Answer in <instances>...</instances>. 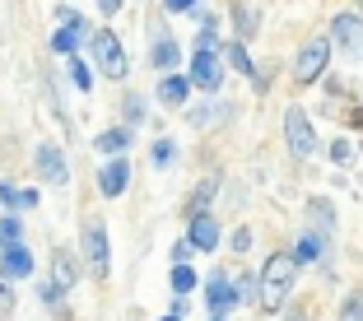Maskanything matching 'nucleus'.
<instances>
[{"label":"nucleus","instance_id":"obj_6","mask_svg":"<svg viewBox=\"0 0 363 321\" xmlns=\"http://www.w3.org/2000/svg\"><path fill=\"white\" fill-rule=\"evenodd\" d=\"M89 38H94V23L75 10L70 19L61 23V28L52 33V43H47V47H52L56 56H79V47H89Z\"/></svg>","mask_w":363,"mask_h":321},{"label":"nucleus","instance_id":"obj_38","mask_svg":"<svg viewBox=\"0 0 363 321\" xmlns=\"http://www.w3.org/2000/svg\"><path fill=\"white\" fill-rule=\"evenodd\" d=\"M289 321H308V312H294V317H289Z\"/></svg>","mask_w":363,"mask_h":321},{"label":"nucleus","instance_id":"obj_16","mask_svg":"<svg viewBox=\"0 0 363 321\" xmlns=\"http://www.w3.org/2000/svg\"><path fill=\"white\" fill-rule=\"evenodd\" d=\"M150 61H154V70H177V61H182V52H177V43H172V33H154V47H150Z\"/></svg>","mask_w":363,"mask_h":321},{"label":"nucleus","instance_id":"obj_34","mask_svg":"<svg viewBox=\"0 0 363 321\" xmlns=\"http://www.w3.org/2000/svg\"><path fill=\"white\" fill-rule=\"evenodd\" d=\"M247 247H252V228H238V233H233V252H238V257H242Z\"/></svg>","mask_w":363,"mask_h":321},{"label":"nucleus","instance_id":"obj_11","mask_svg":"<svg viewBox=\"0 0 363 321\" xmlns=\"http://www.w3.org/2000/svg\"><path fill=\"white\" fill-rule=\"evenodd\" d=\"M331 43L350 56H363V19L359 14H335L331 19Z\"/></svg>","mask_w":363,"mask_h":321},{"label":"nucleus","instance_id":"obj_12","mask_svg":"<svg viewBox=\"0 0 363 321\" xmlns=\"http://www.w3.org/2000/svg\"><path fill=\"white\" fill-rule=\"evenodd\" d=\"M0 270L10 279H28L38 275V261H33V252L23 242H10V247H0Z\"/></svg>","mask_w":363,"mask_h":321},{"label":"nucleus","instance_id":"obj_18","mask_svg":"<svg viewBox=\"0 0 363 321\" xmlns=\"http://www.w3.org/2000/svg\"><path fill=\"white\" fill-rule=\"evenodd\" d=\"M228 112H233V107L228 103H196L191 112H186V126H219V117H228Z\"/></svg>","mask_w":363,"mask_h":321},{"label":"nucleus","instance_id":"obj_29","mask_svg":"<svg viewBox=\"0 0 363 321\" xmlns=\"http://www.w3.org/2000/svg\"><path fill=\"white\" fill-rule=\"evenodd\" d=\"M0 205H5L10 214L28 210V205H23V191H19V186H10V182H0Z\"/></svg>","mask_w":363,"mask_h":321},{"label":"nucleus","instance_id":"obj_27","mask_svg":"<svg viewBox=\"0 0 363 321\" xmlns=\"http://www.w3.org/2000/svg\"><path fill=\"white\" fill-rule=\"evenodd\" d=\"M191 289H196V270L186 266V261H172V293H182V298H186Z\"/></svg>","mask_w":363,"mask_h":321},{"label":"nucleus","instance_id":"obj_3","mask_svg":"<svg viewBox=\"0 0 363 321\" xmlns=\"http://www.w3.org/2000/svg\"><path fill=\"white\" fill-rule=\"evenodd\" d=\"M89 52H94V61L103 65V75L107 79H126L130 75V56H126V47H121V38L112 28H94V38H89Z\"/></svg>","mask_w":363,"mask_h":321},{"label":"nucleus","instance_id":"obj_25","mask_svg":"<svg viewBox=\"0 0 363 321\" xmlns=\"http://www.w3.org/2000/svg\"><path fill=\"white\" fill-rule=\"evenodd\" d=\"M38 303H43V308H52V312H61V308H65V289L56 284L52 275L38 279Z\"/></svg>","mask_w":363,"mask_h":321},{"label":"nucleus","instance_id":"obj_8","mask_svg":"<svg viewBox=\"0 0 363 321\" xmlns=\"http://www.w3.org/2000/svg\"><path fill=\"white\" fill-rule=\"evenodd\" d=\"M33 172H38L47 186H65V182H70L65 150H61V145H38V150H33Z\"/></svg>","mask_w":363,"mask_h":321},{"label":"nucleus","instance_id":"obj_20","mask_svg":"<svg viewBox=\"0 0 363 321\" xmlns=\"http://www.w3.org/2000/svg\"><path fill=\"white\" fill-rule=\"evenodd\" d=\"M224 61L233 65L238 75H257V65H252V56H247V43H242V38H233V43H224Z\"/></svg>","mask_w":363,"mask_h":321},{"label":"nucleus","instance_id":"obj_33","mask_svg":"<svg viewBox=\"0 0 363 321\" xmlns=\"http://www.w3.org/2000/svg\"><path fill=\"white\" fill-rule=\"evenodd\" d=\"M168 5V14H196L201 10V0H163Z\"/></svg>","mask_w":363,"mask_h":321},{"label":"nucleus","instance_id":"obj_26","mask_svg":"<svg viewBox=\"0 0 363 321\" xmlns=\"http://www.w3.org/2000/svg\"><path fill=\"white\" fill-rule=\"evenodd\" d=\"M308 214H312V224H317V233L331 237V228H335V210H331V201H321V196H317V201L308 205Z\"/></svg>","mask_w":363,"mask_h":321},{"label":"nucleus","instance_id":"obj_13","mask_svg":"<svg viewBox=\"0 0 363 321\" xmlns=\"http://www.w3.org/2000/svg\"><path fill=\"white\" fill-rule=\"evenodd\" d=\"M186 237H191L196 252H214V247H219V219H214L210 210H205V214H191V224H186Z\"/></svg>","mask_w":363,"mask_h":321},{"label":"nucleus","instance_id":"obj_17","mask_svg":"<svg viewBox=\"0 0 363 321\" xmlns=\"http://www.w3.org/2000/svg\"><path fill=\"white\" fill-rule=\"evenodd\" d=\"M79 270H84V261H75L70 252H56V257H52V279L61 284L65 293H70V289L79 284Z\"/></svg>","mask_w":363,"mask_h":321},{"label":"nucleus","instance_id":"obj_15","mask_svg":"<svg viewBox=\"0 0 363 321\" xmlns=\"http://www.w3.org/2000/svg\"><path fill=\"white\" fill-rule=\"evenodd\" d=\"M191 75H177V70H168V75L159 79V103L168 107H186V98H191Z\"/></svg>","mask_w":363,"mask_h":321},{"label":"nucleus","instance_id":"obj_36","mask_svg":"<svg viewBox=\"0 0 363 321\" xmlns=\"http://www.w3.org/2000/svg\"><path fill=\"white\" fill-rule=\"evenodd\" d=\"M98 14H103V19H117V14H121V0H98Z\"/></svg>","mask_w":363,"mask_h":321},{"label":"nucleus","instance_id":"obj_28","mask_svg":"<svg viewBox=\"0 0 363 321\" xmlns=\"http://www.w3.org/2000/svg\"><path fill=\"white\" fill-rule=\"evenodd\" d=\"M10 242H23V224H19V214H0V247H10Z\"/></svg>","mask_w":363,"mask_h":321},{"label":"nucleus","instance_id":"obj_23","mask_svg":"<svg viewBox=\"0 0 363 321\" xmlns=\"http://www.w3.org/2000/svg\"><path fill=\"white\" fill-rule=\"evenodd\" d=\"M145 112H150V103L140 94H121V121L126 126H145Z\"/></svg>","mask_w":363,"mask_h":321},{"label":"nucleus","instance_id":"obj_21","mask_svg":"<svg viewBox=\"0 0 363 321\" xmlns=\"http://www.w3.org/2000/svg\"><path fill=\"white\" fill-rule=\"evenodd\" d=\"M65 70H70V84H75L79 94H89V89H94V65H89L84 56H65Z\"/></svg>","mask_w":363,"mask_h":321},{"label":"nucleus","instance_id":"obj_7","mask_svg":"<svg viewBox=\"0 0 363 321\" xmlns=\"http://www.w3.org/2000/svg\"><path fill=\"white\" fill-rule=\"evenodd\" d=\"M191 84L201 89V94H219V89H224V56L196 47L191 52Z\"/></svg>","mask_w":363,"mask_h":321},{"label":"nucleus","instance_id":"obj_30","mask_svg":"<svg viewBox=\"0 0 363 321\" xmlns=\"http://www.w3.org/2000/svg\"><path fill=\"white\" fill-rule=\"evenodd\" d=\"M331 163H335V168H350V163H354V145H350V140H335V145H331Z\"/></svg>","mask_w":363,"mask_h":321},{"label":"nucleus","instance_id":"obj_22","mask_svg":"<svg viewBox=\"0 0 363 321\" xmlns=\"http://www.w3.org/2000/svg\"><path fill=\"white\" fill-rule=\"evenodd\" d=\"M214 191H219V177H205V182L191 191V201H186V214H205L210 201H214Z\"/></svg>","mask_w":363,"mask_h":321},{"label":"nucleus","instance_id":"obj_1","mask_svg":"<svg viewBox=\"0 0 363 321\" xmlns=\"http://www.w3.org/2000/svg\"><path fill=\"white\" fill-rule=\"evenodd\" d=\"M294 275H298V261L294 252H275L261 270V312H284L289 289H294Z\"/></svg>","mask_w":363,"mask_h":321},{"label":"nucleus","instance_id":"obj_31","mask_svg":"<svg viewBox=\"0 0 363 321\" xmlns=\"http://www.w3.org/2000/svg\"><path fill=\"white\" fill-rule=\"evenodd\" d=\"M340 321H363V293H350V298H345Z\"/></svg>","mask_w":363,"mask_h":321},{"label":"nucleus","instance_id":"obj_32","mask_svg":"<svg viewBox=\"0 0 363 321\" xmlns=\"http://www.w3.org/2000/svg\"><path fill=\"white\" fill-rule=\"evenodd\" d=\"M14 308V279L0 270V312H10Z\"/></svg>","mask_w":363,"mask_h":321},{"label":"nucleus","instance_id":"obj_2","mask_svg":"<svg viewBox=\"0 0 363 321\" xmlns=\"http://www.w3.org/2000/svg\"><path fill=\"white\" fill-rule=\"evenodd\" d=\"M79 261L94 279H107L112 275V242H107V224L103 219H89L84 233H79Z\"/></svg>","mask_w":363,"mask_h":321},{"label":"nucleus","instance_id":"obj_5","mask_svg":"<svg viewBox=\"0 0 363 321\" xmlns=\"http://www.w3.org/2000/svg\"><path fill=\"white\" fill-rule=\"evenodd\" d=\"M331 38H312L308 47L298 52V61H294V79L298 84H317L321 75H326V61H331Z\"/></svg>","mask_w":363,"mask_h":321},{"label":"nucleus","instance_id":"obj_37","mask_svg":"<svg viewBox=\"0 0 363 321\" xmlns=\"http://www.w3.org/2000/svg\"><path fill=\"white\" fill-rule=\"evenodd\" d=\"M238 28L252 33V28H257V14H252V10H238Z\"/></svg>","mask_w":363,"mask_h":321},{"label":"nucleus","instance_id":"obj_4","mask_svg":"<svg viewBox=\"0 0 363 321\" xmlns=\"http://www.w3.org/2000/svg\"><path fill=\"white\" fill-rule=\"evenodd\" d=\"M284 145H289L294 159H312V154H317V130H312L303 107H289L284 112Z\"/></svg>","mask_w":363,"mask_h":321},{"label":"nucleus","instance_id":"obj_19","mask_svg":"<svg viewBox=\"0 0 363 321\" xmlns=\"http://www.w3.org/2000/svg\"><path fill=\"white\" fill-rule=\"evenodd\" d=\"M321 247H326V233H317V228H308V233L294 242V261L298 266H312V261L321 257Z\"/></svg>","mask_w":363,"mask_h":321},{"label":"nucleus","instance_id":"obj_14","mask_svg":"<svg viewBox=\"0 0 363 321\" xmlns=\"http://www.w3.org/2000/svg\"><path fill=\"white\" fill-rule=\"evenodd\" d=\"M130 145H135V126H107V130H98V140H94V150L103 154V159L130 154Z\"/></svg>","mask_w":363,"mask_h":321},{"label":"nucleus","instance_id":"obj_39","mask_svg":"<svg viewBox=\"0 0 363 321\" xmlns=\"http://www.w3.org/2000/svg\"><path fill=\"white\" fill-rule=\"evenodd\" d=\"M159 321H182V317H177V312H168V317H159Z\"/></svg>","mask_w":363,"mask_h":321},{"label":"nucleus","instance_id":"obj_24","mask_svg":"<svg viewBox=\"0 0 363 321\" xmlns=\"http://www.w3.org/2000/svg\"><path fill=\"white\" fill-rule=\"evenodd\" d=\"M150 163H154V172H168L172 163H177V145H172L168 135H163V140H154V150H150Z\"/></svg>","mask_w":363,"mask_h":321},{"label":"nucleus","instance_id":"obj_9","mask_svg":"<svg viewBox=\"0 0 363 321\" xmlns=\"http://www.w3.org/2000/svg\"><path fill=\"white\" fill-rule=\"evenodd\" d=\"M126 186H130V159L126 154L103 159V168H98V196H103V201H121Z\"/></svg>","mask_w":363,"mask_h":321},{"label":"nucleus","instance_id":"obj_10","mask_svg":"<svg viewBox=\"0 0 363 321\" xmlns=\"http://www.w3.org/2000/svg\"><path fill=\"white\" fill-rule=\"evenodd\" d=\"M242 303V293H238V284L224 275V270H214L210 279H205V308H210V317H228V312Z\"/></svg>","mask_w":363,"mask_h":321},{"label":"nucleus","instance_id":"obj_35","mask_svg":"<svg viewBox=\"0 0 363 321\" xmlns=\"http://www.w3.org/2000/svg\"><path fill=\"white\" fill-rule=\"evenodd\" d=\"M191 252H196V247H191V237H182V242L172 247V261H191Z\"/></svg>","mask_w":363,"mask_h":321},{"label":"nucleus","instance_id":"obj_40","mask_svg":"<svg viewBox=\"0 0 363 321\" xmlns=\"http://www.w3.org/2000/svg\"><path fill=\"white\" fill-rule=\"evenodd\" d=\"M210 321H224V317H210Z\"/></svg>","mask_w":363,"mask_h":321}]
</instances>
